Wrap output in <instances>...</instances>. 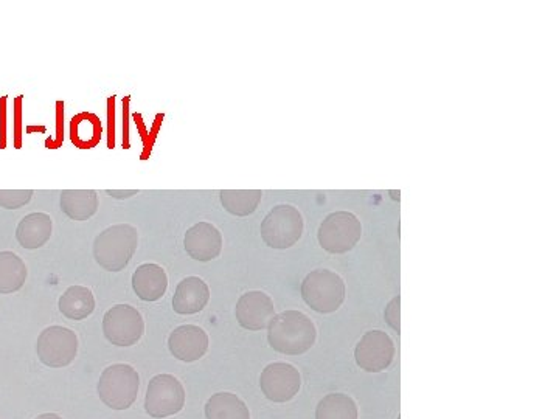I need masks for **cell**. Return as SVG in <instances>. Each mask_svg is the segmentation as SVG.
I'll return each mask as SVG.
<instances>
[{
  "mask_svg": "<svg viewBox=\"0 0 559 419\" xmlns=\"http://www.w3.org/2000/svg\"><path fill=\"white\" fill-rule=\"evenodd\" d=\"M36 419H63L61 416L55 415V413H44V415H39Z\"/></svg>",
  "mask_w": 559,
  "mask_h": 419,
  "instance_id": "obj_28",
  "label": "cell"
},
{
  "mask_svg": "<svg viewBox=\"0 0 559 419\" xmlns=\"http://www.w3.org/2000/svg\"><path fill=\"white\" fill-rule=\"evenodd\" d=\"M300 291L306 305L320 314L336 312L345 300L344 280L328 269H319L306 275Z\"/></svg>",
  "mask_w": 559,
  "mask_h": 419,
  "instance_id": "obj_4",
  "label": "cell"
},
{
  "mask_svg": "<svg viewBox=\"0 0 559 419\" xmlns=\"http://www.w3.org/2000/svg\"><path fill=\"white\" fill-rule=\"evenodd\" d=\"M103 333L115 347H132L145 333V320L131 305H115L103 317Z\"/></svg>",
  "mask_w": 559,
  "mask_h": 419,
  "instance_id": "obj_9",
  "label": "cell"
},
{
  "mask_svg": "<svg viewBox=\"0 0 559 419\" xmlns=\"http://www.w3.org/2000/svg\"><path fill=\"white\" fill-rule=\"evenodd\" d=\"M356 402L342 393H331L319 402L316 419H358Z\"/></svg>",
  "mask_w": 559,
  "mask_h": 419,
  "instance_id": "obj_23",
  "label": "cell"
},
{
  "mask_svg": "<svg viewBox=\"0 0 559 419\" xmlns=\"http://www.w3.org/2000/svg\"><path fill=\"white\" fill-rule=\"evenodd\" d=\"M33 190H0V208L18 210L32 201Z\"/></svg>",
  "mask_w": 559,
  "mask_h": 419,
  "instance_id": "obj_25",
  "label": "cell"
},
{
  "mask_svg": "<svg viewBox=\"0 0 559 419\" xmlns=\"http://www.w3.org/2000/svg\"><path fill=\"white\" fill-rule=\"evenodd\" d=\"M185 406V390L178 378L171 374H157L146 390L145 410L156 419L168 418Z\"/></svg>",
  "mask_w": 559,
  "mask_h": 419,
  "instance_id": "obj_7",
  "label": "cell"
},
{
  "mask_svg": "<svg viewBox=\"0 0 559 419\" xmlns=\"http://www.w3.org/2000/svg\"><path fill=\"white\" fill-rule=\"evenodd\" d=\"M106 193L115 199H129L132 196H136L139 190H106Z\"/></svg>",
  "mask_w": 559,
  "mask_h": 419,
  "instance_id": "obj_27",
  "label": "cell"
},
{
  "mask_svg": "<svg viewBox=\"0 0 559 419\" xmlns=\"http://www.w3.org/2000/svg\"><path fill=\"white\" fill-rule=\"evenodd\" d=\"M261 392L269 401L282 402L291 401L296 398L302 387V378L299 370L285 362H274L264 368L260 378Z\"/></svg>",
  "mask_w": 559,
  "mask_h": 419,
  "instance_id": "obj_10",
  "label": "cell"
},
{
  "mask_svg": "<svg viewBox=\"0 0 559 419\" xmlns=\"http://www.w3.org/2000/svg\"><path fill=\"white\" fill-rule=\"evenodd\" d=\"M61 314L69 320L87 319L95 311V297L91 289L84 286H70L63 295H61L60 303Z\"/></svg>",
  "mask_w": 559,
  "mask_h": 419,
  "instance_id": "obj_19",
  "label": "cell"
},
{
  "mask_svg": "<svg viewBox=\"0 0 559 419\" xmlns=\"http://www.w3.org/2000/svg\"><path fill=\"white\" fill-rule=\"evenodd\" d=\"M132 289L143 302H157L167 292V272L159 264H142L132 275Z\"/></svg>",
  "mask_w": 559,
  "mask_h": 419,
  "instance_id": "obj_16",
  "label": "cell"
},
{
  "mask_svg": "<svg viewBox=\"0 0 559 419\" xmlns=\"http://www.w3.org/2000/svg\"><path fill=\"white\" fill-rule=\"evenodd\" d=\"M168 348L178 361L196 362L209 350V336L196 325H182L168 337Z\"/></svg>",
  "mask_w": 559,
  "mask_h": 419,
  "instance_id": "obj_14",
  "label": "cell"
},
{
  "mask_svg": "<svg viewBox=\"0 0 559 419\" xmlns=\"http://www.w3.org/2000/svg\"><path fill=\"white\" fill-rule=\"evenodd\" d=\"M139 246V232L131 224H115L94 241V258L105 271L120 272L131 263Z\"/></svg>",
  "mask_w": 559,
  "mask_h": 419,
  "instance_id": "obj_2",
  "label": "cell"
},
{
  "mask_svg": "<svg viewBox=\"0 0 559 419\" xmlns=\"http://www.w3.org/2000/svg\"><path fill=\"white\" fill-rule=\"evenodd\" d=\"M400 303L401 298L395 297L393 298L392 302L387 305L386 308V320L393 329H395L396 333H400L401 326H400Z\"/></svg>",
  "mask_w": 559,
  "mask_h": 419,
  "instance_id": "obj_26",
  "label": "cell"
},
{
  "mask_svg": "<svg viewBox=\"0 0 559 419\" xmlns=\"http://www.w3.org/2000/svg\"><path fill=\"white\" fill-rule=\"evenodd\" d=\"M101 126L92 114H80L72 120V140L80 148H92L100 139Z\"/></svg>",
  "mask_w": 559,
  "mask_h": 419,
  "instance_id": "obj_24",
  "label": "cell"
},
{
  "mask_svg": "<svg viewBox=\"0 0 559 419\" xmlns=\"http://www.w3.org/2000/svg\"><path fill=\"white\" fill-rule=\"evenodd\" d=\"M36 353L39 361L47 367H67L78 354L77 334L64 326H50L39 334Z\"/></svg>",
  "mask_w": 559,
  "mask_h": 419,
  "instance_id": "obj_8",
  "label": "cell"
},
{
  "mask_svg": "<svg viewBox=\"0 0 559 419\" xmlns=\"http://www.w3.org/2000/svg\"><path fill=\"white\" fill-rule=\"evenodd\" d=\"M317 331L313 320L300 311H285L268 326V342L277 353L299 356L313 348Z\"/></svg>",
  "mask_w": 559,
  "mask_h": 419,
  "instance_id": "obj_1",
  "label": "cell"
},
{
  "mask_svg": "<svg viewBox=\"0 0 559 419\" xmlns=\"http://www.w3.org/2000/svg\"><path fill=\"white\" fill-rule=\"evenodd\" d=\"M261 238L272 249L285 250L302 238V213L292 205H277L261 222Z\"/></svg>",
  "mask_w": 559,
  "mask_h": 419,
  "instance_id": "obj_5",
  "label": "cell"
},
{
  "mask_svg": "<svg viewBox=\"0 0 559 419\" xmlns=\"http://www.w3.org/2000/svg\"><path fill=\"white\" fill-rule=\"evenodd\" d=\"M207 419H250L246 404L233 393H216L205 404Z\"/></svg>",
  "mask_w": 559,
  "mask_h": 419,
  "instance_id": "obj_21",
  "label": "cell"
},
{
  "mask_svg": "<svg viewBox=\"0 0 559 419\" xmlns=\"http://www.w3.org/2000/svg\"><path fill=\"white\" fill-rule=\"evenodd\" d=\"M61 210L72 221H89L98 210L97 191L64 190L60 196Z\"/></svg>",
  "mask_w": 559,
  "mask_h": 419,
  "instance_id": "obj_18",
  "label": "cell"
},
{
  "mask_svg": "<svg viewBox=\"0 0 559 419\" xmlns=\"http://www.w3.org/2000/svg\"><path fill=\"white\" fill-rule=\"evenodd\" d=\"M210 289L202 278L187 277L178 284L173 297V309L181 316H193L207 306Z\"/></svg>",
  "mask_w": 559,
  "mask_h": 419,
  "instance_id": "obj_15",
  "label": "cell"
},
{
  "mask_svg": "<svg viewBox=\"0 0 559 419\" xmlns=\"http://www.w3.org/2000/svg\"><path fill=\"white\" fill-rule=\"evenodd\" d=\"M317 236L320 246L328 253L350 252L361 239V221L353 213H331L323 219Z\"/></svg>",
  "mask_w": 559,
  "mask_h": 419,
  "instance_id": "obj_6",
  "label": "cell"
},
{
  "mask_svg": "<svg viewBox=\"0 0 559 419\" xmlns=\"http://www.w3.org/2000/svg\"><path fill=\"white\" fill-rule=\"evenodd\" d=\"M238 323L249 331H261L268 328L275 317V306L272 298L261 291H250L241 295L237 303Z\"/></svg>",
  "mask_w": 559,
  "mask_h": 419,
  "instance_id": "obj_12",
  "label": "cell"
},
{
  "mask_svg": "<svg viewBox=\"0 0 559 419\" xmlns=\"http://www.w3.org/2000/svg\"><path fill=\"white\" fill-rule=\"evenodd\" d=\"M263 198L261 190H223L219 191V199L224 210L230 215L249 216L258 208Z\"/></svg>",
  "mask_w": 559,
  "mask_h": 419,
  "instance_id": "obj_22",
  "label": "cell"
},
{
  "mask_svg": "<svg viewBox=\"0 0 559 419\" xmlns=\"http://www.w3.org/2000/svg\"><path fill=\"white\" fill-rule=\"evenodd\" d=\"M184 247L190 258L207 263L219 257L223 250V235L210 222H198L185 233Z\"/></svg>",
  "mask_w": 559,
  "mask_h": 419,
  "instance_id": "obj_13",
  "label": "cell"
},
{
  "mask_svg": "<svg viewBox=\"0 0 559 419\" xmlns=\"http://www.w3.org/2000/svg\"><path fill=\"white\" fill-rule=\"evenodd\" d=\"M27 277V266L19 255L8 250L0 252V294L21 291Z\"/></svg>",
  "mask_w": 559,
  "mask_h": 419,
  "instance_id": "obj_20",
  "label": "cell"
},
{
  "mask_svg": "<svg viewBox=\"0 0 559 419\" xmlns=\"http://www.w3.org/2000/svg\"><path fill=\"white\" fill-rule=\"evenodd\" d=\"M140 378L131 365L115 364L106 368L98 382V395L112 410H126L136 402Z\"/></svg>",
  "mask_w": 559,
  "mask_h": 419,
  "instance_id": "obj_3",
  "label": "cell"
},
{
  "mask_svg": "<svg viewBox=\"0 0 559 419\" xmlns=\"http://www.w3.org/2000/svg\"><path fill=\"white\" fill-rule=\"evenodd\" d=\"M53 221L47 213H30L24 216L16 229V239L24 249H41L52 236Z\"/></svg>",
  "mask_w": 559,
  "mask_h": 419,
  "instance_id": "obj_17",
  "label": "cell"
},
{
  "mask_svg": "<svg viewBox=\"0 0 559 419\" xmlns=\"http://www.w3.org/2000/svg\"><path fill=\"white\" fill-rule=\"evenodd\" d=\"M356 364L369 373H381L392 365L395 345L384 331H369L356 345Z\"/></svg>",
  "mask_w": 559,
  "mask_h": 419,
  "instance_id": "obj_11",
  "label": "cell"
}]
</instances>
